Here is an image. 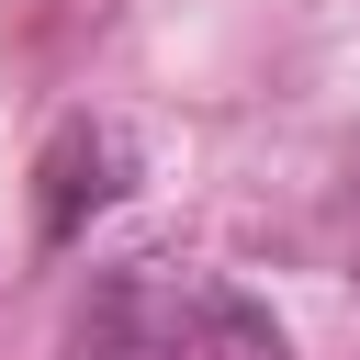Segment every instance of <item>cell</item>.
Wrapping results in <instances>:
<instances>
[{"label": "cell", "instance_id": "obj_1", "mask_svg": "<svg viewBox=\"0 0 360 360\" xmlns=\"http://www.w3.org/2000/svg\"><path fill=\"white\" fill-rule=\"evenodd\" d=\"M191 281L169 270V259H124V270H101L90 281V304H79V360H180L191 349Z\"/></svg>", "mask_w": 360, "mask_h": 360}, {"label": "cell", "instance_id": "obj_2", "mask_svg": "<svg viewBox=\"0 0 360 360\" xmlns=\"http://www.w3.org/2000/svg\"><path fill=\"white\" fill-rule=\"evenodd\" d=\"M124 191H135V135L101 124V112H79V124H56V146L34 158V236H45V248H79L90 214H112Z\"/></svg>", "mask_w": 360, "mask_h": 360}, {"label": "cell", "instance_id": "obj_3", "mask_svg": "<svg viewBox=\"0 0 360 360\" xmlns=\"http://www.w3.org/2000/svg\"><path fill=\"white\" fill-rule=\"evenodd\" d=\"M180 360H292V338L270 326V304H248V292H202Z\"/></svg>", "mask_w": 360, "mask_h": 360}]
</instances>
